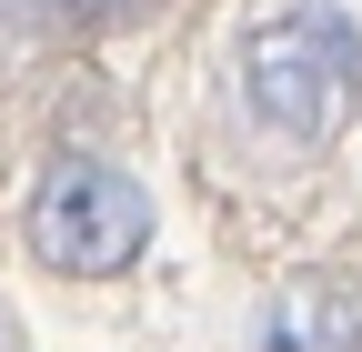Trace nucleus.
Segmentation results:
<instances>
[{
    "mask_svg": "<svg viewBox=\"0 0 362 352\" xmlns=\"http://www.w3.org/2000/svg\"><path fill=\"white\" fill-rule=\"evenodd\" d=\"M0 352H11V342H0Z\"/></svg>",
    "mask_w": 362,
    "mask_h": 352,
    "instance_id": "nucleus-5",
    "label": "nucleus"
},
{
    "mask_svg": "<svg viewBox=\"0 0 362 352\" xmlns=\"http://www.w3.org/2000/svg\"><path fill=\"white\" fill-rule=\"evenodd\" d=\"M151 11H171V0H30V20H51V30H81V40H111V30H141Z\"/></svg>",
    "mask_w": 362,
    "mask_h": 352,
    "instance_id": "nucleus-4",
    "label": "nucleus"
},
{
    "mask_svg": "<svg viewBox=\"0 0 362 352\" xmlns=\"http://www.w3.org/2000/svg\"><path fill=\"white\" fill-rule=\"evenodd\" d=\"M21 232H30V252L51 262V272L111 282V272H131L141 242H151V192L131 182L121 161H101V151H51V171L30 182Z\"/></svg>",
    "mask_w": 362,
    "mask_h": 352,
    "instance_id": "nucleus-2",
    "label": "nucleus"
},
{
    "mask_svg": "<svg viewBox=\"0 0 362 352\" xmlns=\"http://www.w3.org/2000/svg\"><path fill=\"white\" fill-rule=\"evenodd\" d=\"M252 352H362V292L342 272H302L262 302Z\"/></svg>",
    "mask_w": 362,
    "mask_h": 352,
    "instance_id": "nucleus-3",
    "label": "nucleus"
},
{
    "mask_svg": "<svg viewBox=\"0 0 362 352\" xmlns=\"http://www.w3.org/2000/svg\"><path fill=\"white\" fill-rule=\"evenodd\" d=\"M242 101L272 141H332L362 111V30L332 0H282L242 30Z\"/></svg>",
    "mask_w": 362,
    "mask_h": 352,
    "instance_id": "nucleus-1",
    "label": "nucleus"
}]
</instances>
